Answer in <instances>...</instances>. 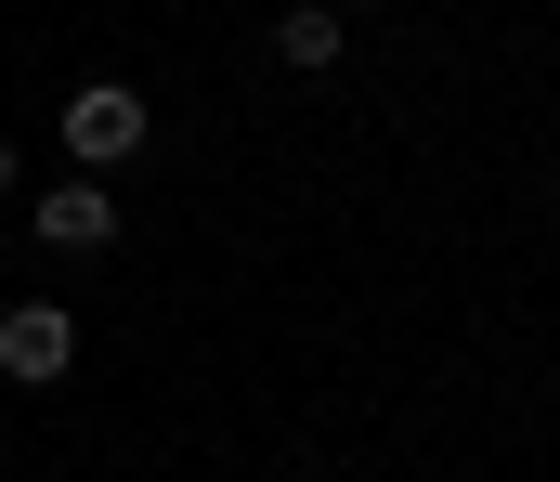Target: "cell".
<instances>
[{
  "label": "cell",
  "instance_id": "6da1fadb",
  "mask_svg": "<svg viewBox=\"0 0 560 482\" xmlns=\"http://www.w3.org/2000/svg\"><path fill=\"white\" fill-rule=\"evenodd\" d=\"M66 157H79V169H131L143 157V92H131V79L66 92Z\"/></svg>",
  "mask_w": 560,
  "mask_h": 482
},
{
  "label": "cell",
  "instance_id": "7a4b0ae2",
  "mask_svg": "<svg viewBox=\"0 0 560 482\" xmlns=\"http://www.w3.org/2000/svg\"><path fill=\"white\" fill-rule=\"evenodd\" d=\"M66 365H79V326L52 314V301H13V314H0V378H13V391H52Z\"/></svg>",
  "mask_w": 560,
  "mask_h": 482
},
{
  "label": "cell",
  "instance_id": "3957f363",
  "mask_svg": "<svg viewBox=\"0 0 560 482\" xmlns=\"http://www.w3.org/2000/svg\"><path fill=\"white\" fill-rule=\"evenodd\" d=\"M39 248H66V261H105V248H118V196H105V169H79V183L39 196Z\"/></svg>",
  "mask_w": 560,
  "mask_h": 482
},
{
  "label": "cell",
  "instance_id": "277c9868",
  "mask_svg": "<svg viewBox=\"0 0 560 482\" xmlns=\"http://www.w3.org/2000/svg\"><path fill=\"white\" fill-rule=\"evenodd\" d=\"M275 52L300 66V79H326V66L352 52V26H339V0H300V13H275Z\"/></svg>",
  "mask_w": 560,
  "mask_h": 482
},
{
  "label": "cell",
  "instance_id": "5b68a950",
  "mask_svg": "<svg viewBox=\"0 0 560 482\" xmlns=\"http://www.w3.org/2000/svg\"><path fill=\"white\" fill-rule=\"evenodd\" d=\"M0 196H13V144H0Z\"/></svg>",
  "mask_w": 560,
  "mask_h": 482
},
{
  "label": "cell",
  "instance_id": "8992f818",
  "mask_svg": "<svg viewBox=\"0 0 560 482\" xmlns=\"http://www.w3.org/2000/svg\"><path fill=\"white\" fill-rule=\"evenodd\" d=\"M339 13H352V0H339Z\"/></svg>",
  "mask_w": 560,
  "mask_h": 482
}]
</instances>
